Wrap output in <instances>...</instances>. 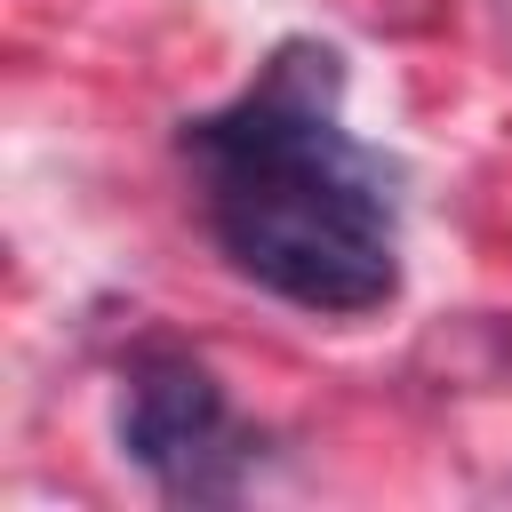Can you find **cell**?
Masks as SVG:
<instances>
[{"label": "cell", "mask_w": 512, "mask_h": 512, "mask_svg": "<svg viewBox=\"0 0 512 512\" xmlns=\"http://www.w3.org/2000/svg\"><path fill=\"white\" fill-rule=\"evenodd\" d=\"M208 240L264 296L360 320L400 296V168L344 128V48L280 40L256 80L176 128Z\"/></svg>", "instance_id": "obj_1"}, {"label": "cell", "mask_w": 512, "mask_h": 512, "mask_svg": "<svg viewBox=\"0 0 512 512\" xmlns=\"http://www.w3.org/2000/svg\"><path fill=\"white\" fill-rule=\"evenodd\" d=\"M120 456L168 496V504H232L256 472V432L232 416L208 360L184 344H144L120 384Z\"/></svg>", "instance_id": "obj_2"}]
</instances>
